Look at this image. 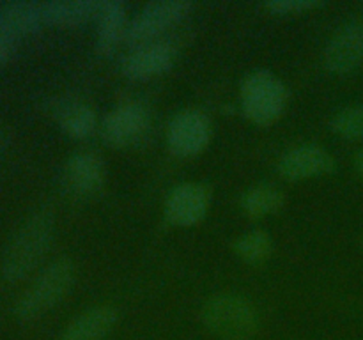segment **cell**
Masks as SVG:
<instances>
[{"label": "cell", "mask_w": 363, "mask_h": 340, "mask_svg": "<svg viewBox=\"0 0 363 340\" xmlns=\"http://www.w3.org/2000/svg\"><path fill=\"white\" fill-rule=\"evenodd\" d=\"M326 69L333 74H350L363 62V21H351L337 30L323 53Z\"/></svg>", "instance_id": "obj_9"}, {"label": "cell", "mask_w": 363, "mask_h": 340, "mask_svg": "<svg viewBox=\"0 0 363 340\" xmlns=\"http://www.w3.org/2000/svg\"><path fill=\"white\" fill-rule=\"evenodd\" d=\"M6 145H7V137H6V133H4L2 126H0V154H2V152H4Z\"/></svg>", "instance_id": "obj_24"}, {"label": "cell", "mask_w": 363, "mask_h": 340, "mask_svg": "<svg viewBox=\"0 0 363 340\" xmlns=\"http://www.w3.org/2000/svg\"><path fill=\"white\" fill-rule=\"evenodd\" d=\"M190 11L191 4L186 0H162L149 4L128 23L124 42L133 48L155 42L163 32L183 21Z\"/></svg>", "instance_id": "obj_5"}, {"label": "cell", "mask_w": 363, "mask_h": 340, "mask_svg": "<svg viewBox=\"0 0 363 340\" xmlns=\"http://www.w3.org/2000/svg\"><path fill=\"white\" fill-rule=\"evenodd\" d=\"M16 50V38L11 35L6 28L0 25V64L6 62Z\"/></svg>", "instance_id": "obj_22"}, {"label": "cell", "mask_w": 363, "mask_h": 340, "mask_svg": "<svg viewBox=\"0 0 363 340\" xmlns=\"http://www.w3.org/2000/svg\"><path fill=\"white\" fill-rule=\"evenodd\" d=\"M48 112L57 120L60 130L77 140H85L98 130L94 110L80 99L55 98L50 101Z\"/></svg>", "instance_id": "obj_13"}, {"label": "cell", "mask_w": 363, "mask_h": 340, "mask_svg": "<svg viewBox=\"0 0 363 340\" xmlns=\"http://www.w3.org/2000/svg\"><path fill=\"white\" fill-rule=\"evenodd\" d=\"M335 135L346 140H363V103L339 110L330 120Z\"/></svg>", "instance_id": "obj_20"}, {"label": "cell", "mask_w": 363, "mask_h": 340, "mask_svg": "<svg viewBox=\"0 0 363 340\" xmlns=\"http://www.w3.org/2000/svg\"><path fill=\"white\" fill-rule=\"evenodd\" d=\"M106 166L98 152L80 151L66 159L60 170V186L73 197H91L101 190Z\"/></svg>", "instance_id": "obj_7"}, {"label": "cell", "mask_w": 363, "mask_h": 340, "mask_svg": "<svg viewBox=\"0 0 363 340\" xmlns=\"http://www.w3.org/2000/svg\"><path fill=\"white\" fill-rule=\"evenodd\" d=\"M0 25L14 38L34 34L46 25L43 2L9 0L0 4Z\"/></svg>", "instance_id": "obj_16"}, {"label": "cell", "mask_w": 363, "mask_h": 340, "mask_svg": "<svg viewBox=\"0 0 363 340\" xmlns=\"http://www.w3.org/2000/svg\"><path fill=\"white\" fill-rule=\"evenodd\" d=\"M149 128V112L140 103H124L103 119L101 138L112 147H126L144 137Z\"/></svg>", "instance_id": "obj_8"}, {"label": "cell", "mask_w": 363, "mask_h": 340, "mask_svg": "<svg viewBox=\"0 0 363 340\" xmlns=\"http://www.w3.org/2000/svg\"><path fill=\"white\" fill-rule=\"evenodd\" d=\"M318 6L319 2L314 0H272L264 4L266 9L272 11L273 14H300Z\"/></svg>", "instance_id": "obj_21"}, {"label": "cell", "mask_w": 363, "mask_h": 340, "mask_svg": "<svg viewBox=\"0 0 363 340\" xmlns=\"http://www.w3.org/2000/svg\"><path fill=\"white\" fill-rule=\"evenodd\" d=\"M333 169H335L333 156L325 147L314 144L289 149L287 152H284L277 165L280 176L287 181H303L311 179V177L326 176V174L333 172Z\"/></svg>", "instance_id": "obj_10"}, {"label": "cell", "mask_w": 363, "mask_h": 340, "mask_svg": "<svg viewBox=\"0 0 363 340\" xmlns=\"http://www.w3.org/2000/svg\"><path fill=\"white\" fill-rule=\"evenodd\" d=\"M211 140V123L197 108L177 112L167 126V145L179 158H194L208 147Z\"/></svg>", "instance_id": "obj_6"}, {"label": "cell", "mask_w": 363, "mask_h": 340, "mask_svg": "<svg viewBox=\"0 0 363 340\" xmlns=\"http://www.w3.org/2000/svg\"><path fill=\"white\" fill-rule=\"evenodd\" d=\"M117 319V310L110 305L91 307L64 328L59 340H103L116 328Z\"/></svg>", "instance_id": "obj_15"}, {"label": "cell", "mask_w": 363, "mask_h": 340, "mask_svg": "<svg viewBox=\"0 0 363 340\" xmlns=\"http://www.w3.org/2000/svg\"><path fill=\"white\" fill-rule=\"evenodd\" d=\"M96 25V52L103 57L112 55L117 46L126 41V6L119 0H101Z\"/></svg>", "instance_id": "obj_14"}, {"label": "cell", "mask_w": 363, "mask_h": 340, "mask_svg": "<svg viewBox=\"0 0 363 340\" xmlns=\"http://www.w3.org/2000/svg\"><path fill=\"white\" fill-rule=\"evenodd\" d=\"M354 166H357L358 174L363 177V149L360 152L357 154V158H354Z\"/></svg>", "instance_id": "obj_23"}, {"label": "cell", "mask_w": 363, "mask_h": 340, "mask_svg": "<svg viewBox=\"0 0 363 340\" xmlns=\"http://www.w3.org/2000/svg\"><path fill=\"white\" fill-rule=\"evenodd\" d=\"M206 328L222 340H252L259 329L257 308L240 294L209 298L202 308Z\"/></svg>", "instance_id": "obj_3"}, {"label": "cell", "mask_w": 363, "mask_h": 340, "mask_svg": "<svg viewBox=\"0 0 363 340\" xmlns=\"http://www.w3.org/2000/svg\"><path fill=\"white\" fill-rule=\"evenodd\" d=\"M55 236V216L48 208H39L14 230L4 250L0 273L7 282L23 280L46 255Z\"/></svg>", "instance_id": "obj_1"}, {"label": "cell", "mask_w": 363, "mask_h": 340, "mask_svg": "<svg viewBox=\"0 0 363 340\" xmlns=\"http://www.w3.org/2000/svg\"><path fill=\"white\" fill-rule=\"evenodd\" d=\"M101 0H50L43 2L45 20L57 27H78L96 20Z\"/></svg>", "instance_id": "obj_17"}, {"label": "cell", "mask_w": 363, "mask_h": 340, "mask_svg": "<svg viewBox=\"0 0 363 340\" xmlns=\"http://www.w3.org/2000/svg\"><path fill=\"white\" fill-rule=\"evenodd\" d=\"M77 269L69 257L50 262L14 303V315L20 321H35L60 303L74 283Z\"/></svg>", "instance_id": "obj_2"}, {"label": "cell", "mask_w": 363, "mask_h": 340, "mask_svg": "<svg viewBox=\"0 0 363 340\" xmlns=\"http://www.w3.org/2000/svg\"><path fill=\"white\" fill-rule=\"evenodd\" d=\"M209 209V191L199 183H181L167 195L165 216L172 225H197Z\"/></svg>", "instance_id": "obj_12"}, {"label": "cell", "mask_w": 363, "mask_h": 340, "mask_svg": "<svg viewBox=\"0 0 363 340\" xmlns=\"http://www.w3.org/2000/svg\"><path fill=\"white\" fill-rule=\"evenodd\" d=\"M284 202H286V197L279 188L272 184H257L241 197V209L250 218H264L280 211L284 208Z\"/></svg>", "instance_id": "obj_18"}, {"label": "cell", "mask_w": 363, "mask_h": 340, "mask_svg": "<svg viewBox=\"0 0 363 340\" xmlns=\"http://www.w3.org/2000/svg\"><path fill=\"white\" fill-rule=\"evenodd\" d=\"M273 251V239L264 230H248L234 241V254L248 264L268 261Z\"/></svg>", "instance_id": "obj_19"}, {"label": "cell", "mask_w": 363, "mask_h": 340, "mask_svg": "<svg viewBox=\"0 0 363 340\" xmlns=\"http://www.w3.org/2000/svg\"><path fill=\"white\" fill-rule=\"evenodd\" d=\"M287 99V87L272 71H254L241 84V110L245 117L257 126L277 123L286 112Z\"/></svg>", "instance_id": "obj_4"}, {"label": "cell", "mask_w": 363, "mask_h": 340, "mask_svg": "<svg viewBox=\"0 0 363 340\" xmlns=\"http://www.w3.org/2000/svg\"><path fill=\"white\" fill-rule=\"evenodd\" d=\"M177 52L167 41H155L135 48L123 60L121 71L130 80H151L172 69Z\"/></svg>", "instance_id": "obj_11"}]
</instances>
